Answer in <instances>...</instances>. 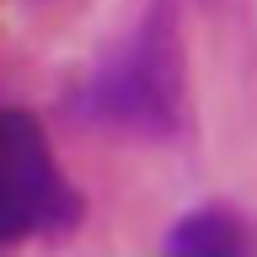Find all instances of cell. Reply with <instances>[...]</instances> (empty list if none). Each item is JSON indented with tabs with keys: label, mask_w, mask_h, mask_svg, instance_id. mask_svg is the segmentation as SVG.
Segmentation results:
<instances>
[{
	"label": "cell",
	"mask_w": 257,
	"mask_h": 257,
	"mask_svg": "<svg viewBox=\"0 0 257 257\" xmlns=\"http://www.w3.org/2000/svg\"><path fill=\"white\" fill-rule=\"evenodd\" d=\"M80 112L96 128L140 134V140H166L182 128V59H177L172 27L150 22L134 32L80 91Z\"/></svg>",
	"instance_id": "6da1fadb"
},
{
	"label": "cell",
	"mask_w": 257,
	"mask_h": 257,
	"mask_svg": "<svg viewBox=\"0 0 257 257\" xmlns=\"http://www.w3.org/2000/svg\"><path fill=\"white\" fill-rule=\"evenodd\" d=\"M80 220V193L59 172L43 123L22 107H0V246L54 236Z\"/></svg>",
	"instance_id": "7a4b0ae2"
},
{
	"label": "cell",
	"mask_w": 257,
	"mask_h": 257,
	"mask_svg": "<svg viewBox=\"0 0 257 257\" xmlns=\"http://www.w3.org/2000/svg\"><path fill=\"white\" fill-rule=\"evenodd\" d=\"M161 246L172 257H246L257 246V236H252V225L241 220L236 209L198 204V209H188V214L166 230Z\"/></svg>",
	"instance_id": "3957f363"
}]
</instances>
